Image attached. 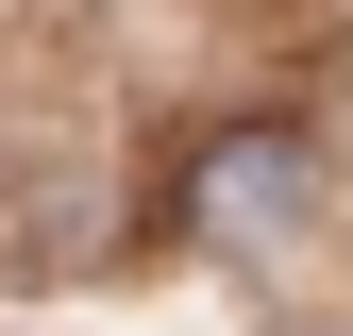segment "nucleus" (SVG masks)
<instances>
[{
	"label": "nucleus",
	"instance_id": "obj_1",
	"mask_svg": "<svg viewBox=\"0 0 353 336\" xmlns=\"http://www.w3.org/2000/svg\"><path fill=\"white\" fill-rule=\"evenodd\" d=\"M320 219V168H303L286 135H219L185 168V235L202 252H236V269H286V235Z\"/></svg>",
	"mask_w": 353,
	"mask_h": 336
}]
</instances>
